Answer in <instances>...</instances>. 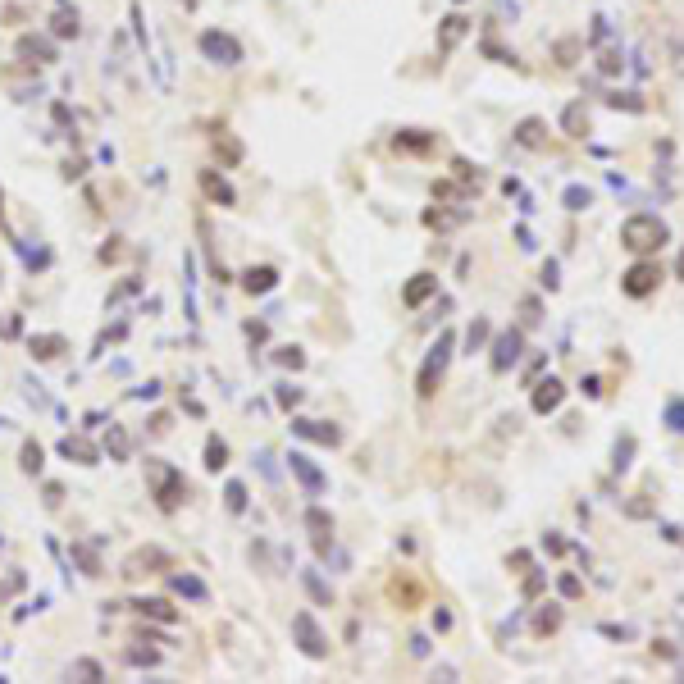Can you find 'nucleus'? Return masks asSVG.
Listing matches in <instances>:
<instances>
[{
    "instance_id": "nucleus-1",
    "label": "nucleus",
    "mask_w": 684,
    "mask_h": 684,
    "mask_svg": "<svg viewBox=\"0 0 684 684\" xmlns=\"http://www.w3.org/2000/svg\"><path fill=\"white\" fill-rule=\"evenodd\" d=\"M671 237V228L657 219V215H629L621 224V246H629L634 256H648V251H661Z\"/></svg>"
},
{
    "instance_id": "nucleus-2",
    "label": "nucleus",
    "mask_w": 684,
    "mask_h": 684,
    "mask_svg": "<svg viewBox=\"0 0 684 684\" xmlns=\"http://www.w3.org/2000/svg\"><path fill=\"white\" fill-rule=\"evenodd\" d=\"M151 479H156V497H160V506H165V511H173V506H178V497L188 493L183 474L169 470V465H160V461H151Z\"/></svg>"
},
{
    "instance_id": "nucleus-3",
    "label": "nucleus",
    "mask_w": 684,
    "mask_h": 684,
    "mask_svg": "<svg viewBox=\"0 0 684 684\" xmlns=\"http://www.w3.org/2000/svg\"><path fill=\"white\" fill-rule=\"evenodd\" d=\"M447 356H452V333H443V338H438V347L429 352L425 370H420V397H433V388H438L443 370H447Z\"/></svg>"
},
{
    "instance_id": "nucleus-4",
    "label": "nucleus",
    "mask_w": 684,
    "mask_h": 684,
    "mask_svg": "<svg viewBox=\"0 0 684 684\" xmlns=\"http://www.w3.org/2000/svg\"><path fill=\"white\" fill-rule=\"evenodd\" d=\"M201 55L215 64H237L242 60V46H237L228 32H201Z\"/></svg>"
},
{
    "instance_id": "nucleus-5",
    "label": "nucleus",
    "mask_w": 684,
    "mask_h": 684,
    "mask_svg": "<svg viewBox=\"0 0 684 684\" xmlns=\"http://www.w3.org/2000/svg\"><path fill=\"white\" fill-rule=\"evenodd\" d=\"M657 283H661V265H653V260H639V265L621 278V288L629 292V297H648Z\"/></svg>"
},
{
    "instance_id": "nucleus-6",
    "label": "nucleus",
    "mask_w": 684,
    "mask_h": 684,
    "mask_svg": "<svg viewBox=\"0 0 684 684\" xmlns=\"http://www.w3.org/2000/svg\"><path fill=\"white\" fill-rule=\"evenodd\" d=\"M292 634L301 639V653H306V657H324V653H329V644H324L320 625L310 621V612H297V616H292Z\"/></svg>"
},
{
    "instance_id": "nucleus-7",
    "label": "nucleus",
    "mask_w": 684,
    "mask_h": 684,
    "mask_svg": "<svg viewBox=\"0 0 684 684\" xmlns=\"http://www.w3.org/2000/svg\"><path fill=\"white\" fill-rule=\"evenodd\" d=\"M292 429L301 433V438H315V443H342V433L333 429V425H324V420H292Z\"/></svg>"
},
{
    "instance_id": "nucleus-8",
    "label": "nucleus",
    "mask_w": 684,
    "mask_h": 684,
    "mask_svg": "<svg viewBox=\"0 0 684 684\" xmlns=\"http://www.w3.org/2000/svg\"><path fill=\"white\" fill-rule=\"evenodd\" d=\"M516 356H520V333H502L493 347V370H506V365H516Z\"/></svg>"
},
{
    "instance_id": "nucleus-9",
    "label": "nucleus",
    "mask_w": 684,
    "mask_h": 684,
    "mask_svg": "<svg viewBox=\"0 0 684 684\" xmlns=\"http://www.w3.org/2000/svg\"><path fill=\"white\" fill-rule=\"evenodd\" d=\"M288 465H292V474H297V479L306 484L310 493H320V488H324V474L315 470V465H310V461H306V456H301V452H292V456H288Z\"/></svg>"
},
{
    "instance_id": "nucleus-10",
    "label": "nucleus",
    "mask_w": 684,
    "mask_h": 684,
    "mask_svg": "<svg viewBox=\"0 0 684 684\" xmlns=\"http://www.w3.org/2000/svg\"><path fill=\"white\" fill-rule=\"evenodd\" d=\"M433 288H438V278H433V274H416V278L406 283V292H401V301H406V306H420Z\"/></svg>"
},
{
    "instance_id": "nucleus-11",
    "label": "nucleus",
    "mask_w": 684,
    "mask_h": 684,
    "mask_svg": "<svg viewBox=\"0 0 684 684\" xmlns=\"http://www.w3.org/2000/svg\"><path fill=\"white\" fill-rule=\"evenodd\" d=\"M146 566H169V557L160 548H151V552H137V557H128V566H124V575H151Z\"/></svg>"
},
{
    "instance_id": "nucleus-12",
    "label": "nucleus",
    "mask_w": 684,
    "mask_h": 684,
    "mask_svg": "<svg viewBox=\"0 0 684 684\" xmlns=\"http://www.w3.org/2000/svg\"><path fill=\"white\" fill-rule=\"evenodd\" d=\"M557 406H561V384H557V379L538 384V393H534V411H538V416H548V411H557Z\"/></svg>"
},
{
    "instance_id": "nucleus-13",
    "label": "nucleus",
    "mask_w": 684,
    "mask_h": 684,
    "mask_svg": "<svg viewBox=\"0 0 684 684\" xmlns=\"http://www.w3.org/2000/svg\"><path fill=\"white\" fill-rule=\"evenodd\" d=\"M465 37V18L461 14H452V18H443V32H438V50L447 55V50L456 46V41Z\"/></svg>"
},
{
    "instance_id": "nucleus-14",
    "label": "nucleus",
    "mask_w": 684,
    "mask_h": 684,
    "mask_svg": "<svg viewBox=\"0 0 684 684\" xmlns=\"http://www.w3.org/2000/svg\"><path fill=\"white\" fill-rule=\"evenodd\" d=\"M278 283V274H274V269H269V265H251V269H246V278H242V288L246 292H269V288H274Z\"/></svg>"
},
{
    "instance_id": "nucleus-15",
    "label": "nucleus",
    "mask_w": 684,
    "mask_h": 684,
    "mask_svg": "<svg viewBox=\"0 0 684 684\" xmlns=\"http://www.w3.org/2000/svg\"><path fill=\"white\" fill-rule=\"evenodd\" d=\"M60 452L64 456H73V461H82V465H96V447L87 438H64L60 443Z\"/></svg>"
},
{
    "instance_id": "nucleus-16",
    "label": "nucleus",
    "mask_w": 684,
    "mask_h": 684,
    "mask_svg": "<svg viewBox=\"0 0 684 684\" xmlns=\"http://www.w3.org/2000/svg\"><path fill=\"white\" fill-rule=\"evenodd\" d=\"M201 188H205V197H215V201L233 205V188H228L224 178H215V173H201Z\"/></svg>"
},
{
    "instance_id": "nucleus-17",
    "label": "nucleus",
    "mask_w": 684,
    "mask_h": 684,
    "mask_svg": "<svg viewBox=\"0 0 684 684\" xmlns=\"http://www.w3.org/2000/svg\"><path fill=\"white\" fill-rule=\"evenodd\" d=\"M64 352V338H55V333H50V338H32V356H37V361H50V356H60Z\"/></svg>"
},
{
    "instance_id": "nucleus-18",
    "label": "nucleus",
    "mask_w": 684,
    "mask_h": 684,
    "mask_svg": "<svg viewBox=\"0 0 684 684\" xmlns=\"http://www.w3.org/2000/svg\"><path fill=\"white\" fill-rule=\"evenodd\" d=\"M566 133H570V137H584V133H589V114H584V105H570V110H566Z\"/></svg>"
},
{
    "instance_id": "nucleus-19",
    "label": "nucleus",
    "mask_w": 684,
    "mask_h": 684,
    "mask_svg": "<svg viewBox=\"0 0 684 684\" xmlns=\"http://www.w3.org/2000/svg\"><path fill=\"white\" fill-rule=\"evenodd\" d=\"M205 465H210V470H224V465H228V447H224L219 438L205 443Z\"/></svg>"
},
{
    "instance_id": "nucleus-20",
    "label": "nucleus",
    "mask_w": 684,
    "mask_h": 684,
    "mask_svg": "<svg viewBox=\"0 0 684 684\" xmlns=\"http://www.w3.org/2000/svg\"><path fill=\"white\" fill-rule=\"evenodd\" d=\"M18 55H41V60H55V50H50V41L23 37V41H18Z\"/></svg>"
},
{
    "instance_id": "nucleus-21",
    "label": "nucleus",
    "mask_w": 684,
    "mask_h": 684,
    "mask_svg": "<svg viewBox=\"0 0 684 684\" xmlns=\"http://www.w3.org/2000/svg\"><path fill=\"white\" fill-rule=\"evenodd\" d=\"M142 616H156V621H173V607L169 602H160V598H151V602H133Z\"/></svg>"
},
{
    "instance_id": "nucleus-22",
    "label": "nucleus",
    "mask_w": 684,
    "mask_h": 684,
    "mask_svg": "<svg viewBox=\"0 0 684 684\" xmlns=\"http://www.w3.org/2000/svg\"><path fill=\"white\" fill-rule=\"evenodd\" d=\"M306 525L315 529V538H320V548H324V538H329V534H333V520H329V516H324V511H310V516H306Z\"/></svg>"
},
{
    "instance_id": "nucleus-23",
    "label": "nucleus",
    "mask_w": 684,
    "mask_h": 684,
    "mask_svg": "<svg viewBox=\"0 0 684 684\" xmlns=\"http://www.w3.org/2000/svg\"><path fill=\"white\" fill-rule=\"evenodd\" d=\"M105 447H110L119 461H124V456H128V433L119 429V425H110V433H105Z\"/></svg>"
},
{
    "instance_id": "nucleus-24",
    "label": "nucleus",
    "mask_w": 684,
    "mask_h": 684,
    "mask_svg": "<svg viewBox=\"0 0 684 684\" xmlns=\"http://www.w3.org/2000/svg\"><path fill=\"white\" fill-rule=\"evenodd\" d=\"M173 589L188 593V598H205V584H201V580H192V575H173Z\"/></svg>"
},
{
    "instance_id": "nucleus-25",
    "label": "nucleus",
    "mask_w": 684,
    "mask_h": 684,
    "mask_svg": "<svg viewBox=\"0 0 684 684\" xmlns=\"http://www.w3.org/2000/svg\"><path fill=\"white\" fill-rule=\"evenodd\" d=\"M520 142H525V146L543 142V124H538V119H525V124H520Z\"/></svg>"
},
{
    "instance_id": "nucleus-26",
    "label": "nucleus",
    "mask_w": 684,
    "mask_h": 684,
    "mask_svg": "<svg viewBox=\"0 0 684 684\" xmlns=\"http://www.w3.org/2000/svg\"><path fill=\"white\" fill-rule=\"evenodd\" d=\"M215 151H224V165H237V156H242V146L233 142V137L219 133V142H215Z\"/></svg>"
},
{
    "instance_id": "nucleus-27",
    "label": "nucleus",
    "mask_w": 684,
    "mask_h": 684,
    "mask_svg": "<svg viewBox=\"0 0 684 684\" xmlns=\"http://www.w3.org/2000/svg\"><path fill=\"white\" fill-rule=\"evenodd\" d=\"M23 470H28V474L41 470V447H37V443H23Z\"/></svg>"
},
{
    "instance_id": "nucleus-28",
    "label": "nucleus",
    "mask_w": 684,
    "mask_h": 684,
    "mask_svg": "<svg viewBox=\"0 0 684 684\" xmlns=\"http://www.w3.org/2000/svg\"><path fill=\"white\" fill-rule=\"evenodd\" d=\"M589 205V188H570L566 192V210H584Z\"/></svg>"
},
{
    "instance_id": "nucleus-29",
    "label": "nucleus",
    "mask_w": 684,
    "mask_h": 684,
    "mask_svg": "<svg viewBox=\"0 0 684 684\" xmlns=\"http://www.w3.org/2000/svg\"><path fill=\"white\" fill-rule=\"evenodd\" d=\"M246 506V488L242 484H228V511H242Z\"/></svg>"
},
{
    "instance_id": "nucleus-30",
    "label": "nucleus",
    "mask_w": 684,
    "mask_h": 684,
    "mask_svg": "<svg viewBox=\"0 0 684 684\" xmlns=\"http://www.w3.org/2000/svg\"><path fill=\"white\" fill-rule=\"evenodd\" d=\"M69 675H82V680H96V675H101V666H96V661H73V666H69Z\"/></svg>"
},
{
    "instance_id": "nucleus-31",
    "label": "nucleus",
    "mask_w": 684,
    "mask_h": 684,
    "mask_svg": "<svg viewBox=\"0 0 684 684\" xmlns=\"http://www.w3.org/2000/svg\"><path fill=\"white\" fill-rule=\"evenodd\" d=\"M55 32H60V37H69V32H78V18H73L69 9H64V14L55 18Z\"/></svg>"
},
{
    "instance_id": "nucleus-32",
    "label": "nucleus",
    "mask_w": 684,
    "mask_h": 684,
    "mask_svg": "<svg viewBox=\"0 0 684 684\" xmlns=\"http://www.w3.org/2000/svg\"><path fill=\"white\" fill-rule=\"evenodd\" d=\"M666 425L684 433V401H675V406H671V411H666Z\"/></svg>"
},
{
    "instance_id": "nucleus-33",
    "label": "nucleus",
    "mask_w": 684,
    "mask_h": 684,
    "mask_svg": "<svg viewBox=\"0 0 684 684\" xmlns=\"http://www.w3.org/2000/svg\"><path fill=\"white\" fill-rule=\"evenodd\" d=\"M278 361H283V365H292V370H301V361H306V356H301L297 347H283V352H278Z\"/></svg>"
},
{
    "instance_id": "nucleus-34",
    "label": "nucleus",
    "mask_w": 684,
    "mask_h": 684,
    "mask_svg": "<svg viewBox=\"0 0 684 684\" xmlns=\"http://www.w3.org/2000/svg\"><path fill=\"white\" fill-rule=\"evenodd\" d=\"M306 589H310V593H315V598H320V602H329V598H333V593H329V589H324V584H320V580H315V575H310V570H306Z\"/></svg>"
},
{
    "instance_id": "nucleus-35",
    "label": "nucleus",
    "mask_w": 684,
    "mask_h": 684,
    "mask_svg": "<svg viewBox=\"0 0 684 684\" xmlns=\"http://www.w3.org/2000/svg\"><path fill=\"white\" fill-rule=\"evenodd\" d=\"M278 401H283V406H297V401H301V388H278Z\"/></svg>"
},
{
    "instance_id": "nucleus-36",
    "label": "nucleus",
    "mask_w": 684,
    "mask_h": 684,
    "mask_svg": "<svg viewBox=\"0 0 684 684\" xmlns=\"http://www.w3.org/2000/svg\"><path fill=\"white\" fill-rule=\"evenodd\" d=\"M675 269H680V278H684V251H680V265H675Z\"/></svg>"
},
{
    "instance_id": "nucleus-37",
    "label": "nucleus",
    "mask_w": 684,
    "mask_h": 684,
    "mask_svg": "<svg viewBox=\"0 0 684 684\" xmlns=\"http://www.w3.org/2000/svg\"><path fill=\"white\" fill-rule=\"evenodd\" d=\"M188 5H197V0H188Z\"/></svg>"
},
{
    "instance_id": "nucleus-38",
    "label": "nucleus",
    "mask_w": 684,
    "mask_h": 684,
    "mask_svg": "<svg viewBox=\"0 0 684 684\" xmlns=\"http://www.w3.org/2000/svg\"><path fill=\"white\" fill-rule=\"evenodd\" d=\"M0 210H5V201H0Z\"/></svg>"
}]
</instances>
